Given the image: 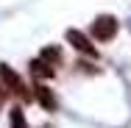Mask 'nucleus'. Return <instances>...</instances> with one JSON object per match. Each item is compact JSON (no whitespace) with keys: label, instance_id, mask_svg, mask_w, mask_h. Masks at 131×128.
<instances>
[{"label":"nucleus","instance_id":"nucleus-1","mask_svg":"<svg viewBox=\"0 0 131 128\" xmlns=\"http://www.w3.org/2000/svg\"><path fill=\"white\" fill-rule=\"evenodd\" d=\"M0 78H3V84H6V89H11L17 98H23V100H31V92H28L25 81L17 75L11 67H6V64H0Z\"/></svg>","mask_w":131,"mask_h":128},{"label":"nucleus","instance_id":"nucleus-2","mask_svg":"<svg viewBox=\"0 0 131 128\" xmlns=\"http://www.w3.org/2000/svg\"><path fill=\"white\" fill-rule=\"evenodd\" d=\"M92 33H95V39H98V42H109V39L117 33V20H114V17H109V14L98 17V20L92 22Z\"/></svg>","mask_w":131,"mask_h":128},{"label":"nucleus","instance_id":"nucleus-3","mask_svg":"<svg viewBox=\"0 0 131 128\" xmlns=\"http://www.w3.org/2000/svg\"><path fill=\"white\" fill-rule=\"evenodd\" d=\"M67 42H70V45H73L75 50L86 53V56H98V50H95V48L89 45V39H86V36H84L81 31H73V28H70V31H67Z\"/></svg>","mask_w":131,"mask_h":128},{"label":"nucleus","instance_id":"nucleus-4","mask_svg":"<svg viewBox=\"0 0 131 128\" xmlns=\"http://www.w3.org/2000/svg\"><path fill=\"white\" fill-rule=\"evenodd\" d=\"M34 95H36V100L42 103L48 111H53V109H56V95H53L48 86H42V84H39V86H34Z\"/></svg>","mask_w":131,"mask_h":128},{"label":"nucleus","instance_id":"nucleus-5","mask_svg":"<svg viewBox=\"0 0 131 128\" xmlns=\"http://www.w3.org/2000/svg\"><path fill=\"white\" fill-rule=\"evenodd\" d=\"M31 73H34L36 78H50L53 75V67L45 61V59H36V61L31 64Z\"/></svg>","mask_w":131,"mask_h":128},{"label":"nucleus","instance_id":"nucleus-6","mask_svg":"<svg viewBox=\"0 0 131 128\" xmlns=\"http://www.w3.org/2000/svg\"><path fill=\"white\" fill-rule=\"evenodd\" d=\"M8 120H11V128H28V123H25V114H23V109H11Z\"/></svg>","mask_w":131,"mask_h":128},{"label":"nucleus","instance_id":"nucleus-7","mask_svg":"<svg viewBox=\"0 0 131 128\" xmlns=\"http://www.w3.org/2000/svg\"><path fill=\"white\" fill-rule=\"evenodd\" d=\"M42 59L53 67V61H59V59H61V53H59V48H45V50H42Z\"/></svg>","mask_w":131,"mask_h":128},{"label":"nucleus","instance_id":"nucleus-8","mask_svg":"<svg viewBox=\"0 0 131 128\" xmlns=\"http://www.w3.org/2000/svg\"><path fill=\"white\" fill-rule=\"evenodd\" d=\"M0 103H3V92H0Z\"/></svg>","mask_w":131,"mask_h":128}]
</instances>
